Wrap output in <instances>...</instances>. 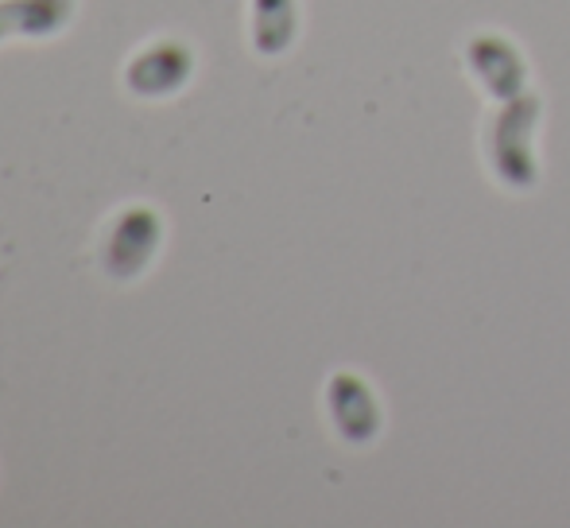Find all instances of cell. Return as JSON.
Segmentation results:
<instances>
[{
    "label": "cell",
    "mask_w": 570,
    "mask_h": 528,
    "mask_svg": "<svg viewBox=\"0 0 570 528\" xmlns=\"http://www.w3.org/2000/svg\"><path fill=\"white\" fill-rule=\"evenodd\" d=\"M540 125H543V98L524 90L520 98H509L489 114L481 133L485 167L501 187L532 190L540 183Z\"/></svg>",
    "instance_id": "obj_1"
},
{
    "label": "cell",
    "mask_w": 570,
    "mask_h": 528,
    "mask_svg": "<svg viewBox=\"0 0 570 528\" xmlns=\"http://www.w3.org/2000/svg\"><path fill=\"white\" fill-rule=\"evenodd\" d=\"M159 245H164V218L151 206H128L109 226L101 261L114 280H136L156 261Z\"/></svg>",
    "instance_id": "obj_4"
},
{
    "label": "cell",
    "mask_w": 570,
    "mask_h": 528,
    "mask_svg": "<svg viewBox=\"0 0 570 528\" xmlns=\"http://www.w3.org/2000/svg\"><path fill=\"white\" fill-rule=\"evenodd\" d=\"M462 62L470 70V78L478 82V90L485 94L493 106L509 98H520L528 90V59L517 47V39H509L504 31H473L462 47Z\"/></svg>",
    "instance_id": "obj_2"
},
{
    "label": "cell",
    "mask_w": 570,
    "mask_h": 528,
    "mask_svg": "<svg viewBox=\"0 0 570 528\" xmlns=\"http://www.w3.org/2000/svg\"><path fill=\"white\" fill-rule=\"evenodd\" d=\"M190 75H195V51L179 39H159L132 55V62L125 67V86L136 98H167L183 90Z\"/></svg>",
    "instance_id": "obj_5"
},
{
    "label": "cell",
    "mask_w": 570,
    "mask_h": 528,
    "mask_svg": "<svg viewBox=\"0 0 570 528\" xmlns=\"http://www.w3.org/2000/svg\"><path fill=\"white\" fill-rule=\"evenodd\" d=\"M326 420H331L334 436L342 439L345 447H368L376 443V436L384 431V404L376 397V389L368 385L361 373L353 370H338L326 381Z\"/></svg>",
    "instance_id": "obj_3"
},
{
    "label": "cell",
    "mask_w": 570,
    "mask_h": 528,
    "mask_svg": "<svg viewBox=\"0 0 570 528\" xmlns=\"http://www.w3.org/2000/svg\"><path fill=\"white\" fill-rule=\"evenodd\" d=\"M248 36L253 51L279 59L299 39V0H253L248 4Z\"/></svg>",
    "instance_id": "obj_6"
},
{
    "label": "cell",
    "mask_w": 570,
    "mask_h": 528,
    "mask_svg": "<svg viewBox=\"0 0 570 528\" xmlns=\"http://www.w3.org/2000/svg\"><path fill=\"white\" fill-rule=\"evenodd\" d=\"M75 16V0H0V43L16 36H55Z\"/></svg>",
    "instance_id": "obj_7"
}]
</instances>
